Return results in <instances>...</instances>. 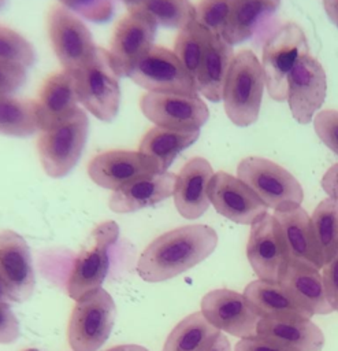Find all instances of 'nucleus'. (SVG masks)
<instances>
[{"label":"nucleus","instance_id":"nucleus-49","mask_svg":"<svg viewBox=\"0 0 338 351\" xmlns=\"http://www.w3.org/2000/svg\"><path fill=\"white\" fill-rule=\"evenodd\" d=\"M4 3H5V0H0V8L4 5Z\"/></svg>","mask_w":338,"mask_h":351},{"label":"nucleus","instance_id":"nucleus-40","mask_svg":"<svg viewBox=\"0 0 338 351\" xmlns=\"http://www.w3.org/2000/svg\"><path fill=\"white\" fill-rule=\"evenodd\" d=\"M323 285L328 304L338 311V254L323 266Z\"/></svg>","mask_w":338,"mask_h":351},{"label":"nucleus","instance_id":"nucleus-6","mask_svg":"<svg viewBox=\"0 0 338 351\" xmlns=\"http://www.w3.org/2000/svg\"><path fill=\"white\" fill-rule=\"evenodd\" d=\"M237 176L275 211L298 207L304 199L302 186L296 177L270 159L245 158L237 166Z\"/></svg>","mask_w":338,"mask_h":351},{"label":"nucleus","instance_id":"nucleus-30","mask_svg":"<svg viewBox=\"0 0 338 351\" xmlns=\"http://www.w3.org/2000/svg\"><path fill=\"white\" fill-rule=\"evenodd\" d=\"M40 130L38 104L36 100L0 96V134L27 137Z\"/></svg>","mask_w":338,"mask_h":351},{"label":"nucleus","instance_id":"nucleus-12","mask_svg":"<svg viewBox=\"0 0 338 351\" xmlns=\"http://www.w3.org/2000/svg\"><path fill=\"white\" fill-rule=\"evenodd\" d=\"M201 313L219 330L237 337L257 336L260 317L244 293L231 289H213L201 299Z\"/></svg>","mask_w":338,"mask_h":351},{"label":"nucleus","instance_id":"nucleus-24","mask_svg":"<svg viewBox=\"0 0 338 351\" xmlns=\"http://www.w3.org/2000/svg\"><path fill=\"white\" fill-rule=\"evenodd\" d=\"M233 59V45L222 36L212 34L205 56L194 77L197 92L213 103L220 101Z\"/></svg>","mask_w":338,"mask_h":351},{"label":"nucleus","instance_id":"nucleus-10","mask_svg":"<svg viewBox=\"0 0 338 351\" xmlns=\"http://www.w3.org/2000/svg\"><path fill=\"white\" fill-rule=\"evenodd\" d=\"M48 32L52 48L62 67L70 74L79 70L97 48L85 23L63 5H53L51 8Z\"/></svg>","mask_w":338,"mask_h":351},{"label":"nucleus","instance_id":"nucleus-41","mask_svg":"<svg viewBox=\"0 0 338 351\" xmlns=\"http://www.w3.org/2000/svg\"><path fill=\"white\" fill-rule=\"evenodd\" d=\"M234 351H296V350L261 336H252V337L241 339L235 344Z\"/></svg>","mask_w":338,"mask_h":351},{"label":"nucleus","instance_id":"nucleus-21","mask_svg":"<svg viewBox=\"0 0 338 351\" xmlns=\"http://www.w3.org/2000/svg\"><path fill=\"white\" fill-rule=\"evenodd\" d=\"M78 101L73 74L60 71L48 77L37 100L41 132L67 121L78 110Z\"/></svg>","mask_w":338,"mask_h":351},{"label":"nucleus","instance_id":"nucleus-13","mask_svg":"<svg viewBox=\"0 0 338 351\" xmlns=\"http://www.w3.org/2000/svg\"><path fill=\"white\" fill-rule=\"evenodd\" d=\"M208 197L219 214L244 225H253L268 208L244 181L224 171L212 176Z\"/></svg>","mask_w":338,"mask_h":351},{"label":"nucleus","instance_id":"nucleus-37","mask_svg":"<svg viewBox=\"0 0 338 351\" xmlns=\"http://www.w3.org/2000/svg\"><path fill=\"white\" fill-rule=\"evenodd\" d=\"M313 128L319 138L338 155V111L324 110L315 115Z\"/></svg>","mask_w":338,"mask_h":351},{"label":"nucleus","instance_id":"nucleus-23","mask_svg":"<svg viewBox=\"0 0 338 351\" xmlns=\"http://www.w3.org/2000/svg\"><path fill=\"white\" fill-rule=\"evenodd\" d=\"M257 336L274 340L296 351H320L324 335L308 318H261Z\"/></svg>","mask_w":338,"mask_h":351},{"label":"nucleus","instance_id":"nucleus-45","mask_svg":"<svg viewBox=\"0 0 338 351\" xmlns=\"http://www.w3.org/2000/svg\"><path fill=\"white\" fill-rule=\"evenodd\" d=\"M105 351H149L142 346H137V344H120V346H115L111 347Z\"/></svg>","mask_w":338,"mask_h":351},{"label":"nucleus","instance_id":"nucleus-26","mask_svg":"<svg viewBox=\"0 0 338 351\" xmlns=\"http://www.w3.org/2000/svg\"><path fill=\"white\" fill-rule=\"evenodd\" d=\"M279 284L312 315L330 314L333 311L327 302L323 278L319 270L287 262Z\"/></svg>","mask_w":338,"mask_h":351},{"label":"nucleus","instance_id":"nucleus-11","mask_svg":"<svg viewBox=\"0 0 338 351\" xmlns=\"http://www.w3.org/2000/svg\"><path fill=\"white\" fill-rule=\"evenodd\" d=\"M140 107L156 126L182 132L200 130L209 115L207 104L198 95L149 92L142 95Z\"/></svg>","mask_w":338,"mask_h":351},{"label":"nucleus","instance_id":"nucleus-36","mask_svg":"<svg viewBox=\"0 0 338 351\" xmlns=\"http://www.w3.org/2000/svg\"><path fill=\"white\" fill-rule=\"evenodd\" d=\"M67 10L92 22H105L114 14L112 0H59Z\"/></svg>","mask_w":338,"mask_h":351},{"label":"nucleus","instance_id":"nucleus-18","mask_svg":"<svg viewBox=\"0 0 338 351\" xmlns=\"http://www.w3.org/2000/svg\"><path fill=\"white\" fill-rule=\"evenodd\" d=\"M157 173H160L157 165L140 151L101 152L88 165V174L92 181L112 191Z\"/></svg>","mask_w":338,"mask_h":351},{"label":"nucleus","instance_id":"nucleus-42","mask_svg":"<svg viewBox=\"0 0 338 351\" xmlns=\"http://www.w3.org/2000/svg\"><path fill=\"white\" fill-rule=\"evenodd\" d=\"M322 186L324 192L334 199H338V163L331 166L322 178Z\"/></svg>","mask_w":338,"mask_h":351},{"label":"nucleus","instance_id":"nucleus-17","mask_svg":"<svg viewBox=\"0 0 338 351\" xmlns=\"http://www.w3.org/2000/svg\"><path fill=\"white\" fill-rule=\"evenodd\" d=\"M246 256L259 280L279 282L287 256L274 215L265 214L252 225Z\"/></svg>","mask_w":338,"mask_h":351},{"label":"nucleus","instance_id":"nucleus-27","mask_svg":"<svg viewBox=\"0 0 338 351\" xmlns=\"http://www.w3.org/2000/svg\"><path fill=\"white\" fill-rule=\"evenodd\" d=\"M200 136V130L182 132L161 126H155L148 130L141 143L140 152L151 158L159 167L160 173H166L175 156L192 145Z\"/></svg>","mask_w":338,"mask_h":351},{"label":"nucleus","instance_id":"nucleus-8","mask_svg":"<svg viewBox=\"0 0 338 351\" xmlns=\"http://www.w3.org/2000/svg\"><path fill=\"white\" fill-rule=\"evenodd\" d=\"M118 237L119 226L114 221L101 222L93 229V244L75 256L67 277L66 288L71 299L78 300L101 287L109 267V250Z\"/></svg>","mask_w":338,"mask_h":351},{"label":"nucleus","instance_id":"nucleus-22","mask_svg":"<svg viewBox=\"0 0 338 351\" xmlns=\"http://www.w3.org/2000/svg\"><path fill=\"white\" fill-rule=\"evenodd\" d=\"M177 176L172 173H157L138 178L116 191L109 197V208L114 213H134L153 206L174 195Z\"/></svg>","mask_w":338,"mask_h":351},{"label":"nucleus","instance_id":"nucleus-32","mask_svg":"<svg viewBox=\"0 0 338 351\" xmlns=\"http://www.w3.org/2000/svg\"><path fill=\"white\" fill-rule=\"evenodd\" d=\"M127 10L144 14L156 26L179 30L196 18V7L190 0H141Z\"/></svg>","mask_w":338,"mask_h":351},{"label":"nucleus","instance_id":"nucleus-9","mask_svg":"<svg viewBox=\"0 0 338 351\" xmlns=\"http://www.w3.org/2000/svg\"><path fill=\"white\" fill-rule=\"evenodd\" d=\"M129 77L149 92L198 95L194 80L174 51L153 45L133 67Z\"/></svg>","mask_w":338,"mask_h":351},{"label":"nucleus","instance_id":"nucleus-28","mask_svg":"<svg viewBox=\"0 0 338 351\" xmlns=\"http://www.w3.org/2000/svg\"><path fill=\"white\" fill-rule=\"evenodd\" d=\"M279 4L281 0H237L222 37L231 45L249 40Z\"/></svg>","mask_w":338,"mask_h":351},{"label":"nucleus","instance_id":"nucleus-1","mask_svg":"<svg viewBox=\"0 0 338 351\" xmlns=\"http://www.w3.org/2000/svg\"><path fill=\"white\" fill-rule=\"evenodd\" d=\"M216 245L218 234L207 225H186L168 230L142 251L137 273L148 282L166 281L203 262Z\"/></svg>","mask_w":338,"mask_h":351},{"label":"nucleus","instance_id":"nucleus-2","mask_svg":"<svg viewBox=\"0 0 338 351\" xmlns=\"http://www.w3.org/2000/svg\"><path fill=\"white\" fill-rule=\"evenodd\" d=\"M264 85L263 67L256 55L249 49L238 52L223 89L224 111L234 125L245 128L256 122Z\"/></svg>","mask_w":338,"mask_h":351},{"label":"nucleus","instance_id":"nucleus-25","mask_svg":"<svg viewBox=\"0 0 338 351\" xmlns=\"http://www.w3.org/2000/svg\"><path fill=\"white\" fill-rule=\"evenodd\" d=\"M244 296L260 318H311L312 314L302 308L290 293L279 284L255 280L245 287Z\"/></svg>","mask_w":338,"mask_h":351},{"label":"nucleus","instance_id":"nucleus-20","mask_svg":"<svg viewBox=\"0 0 338 351\" xmlns=\"http://www.w3.org/2000/svg\"><path fill=\"white\" fill-rule=\"evenodd\" d=\"M212 176V166L204 158H193L183 165L174 188V203L183 218L196 219L208 210V185Z\"/></svg>","mask_w":338,"mask_h":351},{"label":"nucleus","instance_id":"nucleus-7","mask_svg":"<svg viewBox=\"0 0 338 351\" xmlns=\"http://www.w3.org/2000/svg\"><path fill=\"white\" fill-rule=\"evenodd\" d=\"M88 130V115L78 108L63 123L41 132L37 151L42 169L49 177L60 178L74 169L86 144Z\"/></svg>","mask_w":338,"mask_h":351},{"label":"nucleus","instance_id":"nucleus-38","mask_svg":"<svg viewBox=\"0 0 338 351\" xmlns=\"http://www.w3.org/2000/svg\"><path fill=\"white\" fill-rule=\"evenodd\" d=\"M26 81V69L0 62V96H10Z\"/></svg>","mask_w":338,"mask_h":351},{"label":"nucleus","instance_id":"nucleus-35","mask_svg":"<svg viewBox=\"0 0 338 351\" xmlns=\"http://www.w3.org/2000/svg\"><path fill=\"white\" fill-rule=\"evenodd\" d=\"M237 0H200L196 5L194 21L208 29L212 34L222 36Z\"/></svg>","mask_w":338,"mask_h":351},{"label":"nucleus","instance_id":"nucleus-5","mask_svg":"<svg viewBox=\"0 0 338 351\" xmlns=\"http://www.w3.org/2000/svg\"><path fill=\"white\" fill-rule=\"evenodd\" d=\"M67 325V340L73 351H97L109 337L116 307L101 287L75 300Z\"/></svg>","mask_w":338,"mask_h":351},{"label":"nucleus","instance_id":"nucleus-29","mask_svg":"<svg viewBox=\"0 0 338 351\" xmlns=\"http://www.w3.org/2000/svg\"><path fill=\"white\" fill-rule=\"evenodd\" d=\"M219 335L220 330L201 311H196L175 325L166 339L163 351H207Z\"/></svg>","mask_w":338,"mask_h":351},{"label":"nucleus","instance_id":"nucleus-39","mask_svg":"<svg viewBox=\"0 0 338 351\" xmlns=\"http://www.w3.org/2000/svg\"><path fill=\"white\" fill-rule=\"evenodd\" d=\"M19 337V322L10 302H0V343L10 344Z\"/></svg>","mask_w":338,"mask_h":351},{"label":"nucleus","instance_id":"nucleus-19","mask_svg":"<svg viewBox=\"0 0 338 351\" xmlns=\"http://www.w3.org/2000/svg\"><path fill=\"white\" fill-rule=\"evenodd\" d=\"M274 219L289 263L316 270L324 266L312 233L311 217L301 206L276 210L274 213Z\"/></svg>","mask_w":338,"mask_h":351},{"label":"nucleus","instance_id":"nucleus-44","mask_svg":"<svg viewBox=\"0 0 338 351\" xmlns=\"http://www.w3.org/2000/svg\"><path fill=\"white\" fill-rule=\"evenodd\" d=\"M207 351H231L230 341L227 340V337L223 333H220L218 336V339L213 341V344Z\"/></svg>","mask_w":338,"mask_h":351},{"label":"nucleus","instance_id":"nucleus-43","mask_svg":"<svg viewBox=\"0 0 338 351\" xmlns=\"http://www.w3.org/2000/svg\"><path fill=\"white\" fill-rule=\"evenodd\" d=\"M323 7L328 18L338 27V0H323Z\"/></svg>","mask_w":338,"mask_h":351},{"label":"nucleus","instance_id":"nucleus-34","mask_svg":"<svg viewBox=\"0 0 338 351\" xmlns=\"http://www.w3.org/2000/svg\"><path fill=\"white\" fill-rule=\"evenodd\" d=\"M0 62L29 67L36 62L31 44L19 33L0 25Z\"/></svg>","mask_w":338,"mask_h":351},{"label":"nucleus","instance_id":"nucleus-33","mask_svg":"<svg viewBox=\"0 0 338 351\" xmlns=\"http://www.w3.org/2000/svg\"><path fill=\"white\" fill-rule=\"evenodd\" d=\"M211 37L212 33L196 21H192L189 25L181 29L177 36L174 53L193 80L205 56Z\"/></svg>","mask_w":338,"mask_h":351},{"label":"nucleus","instance_id":"nucleus-3","mask_svg":"<svg viewBox=\"0 0 338 351\" xmlns=\"http://www.w3.org/2000/svg\"><path fill=\"white\" fill-rule=\"evenodd\" d=\"M73 77L78 100L96 118L111 122L119 110L120 89L109 52L97 47L93 56Z\"/></svg>","mask_w":338,"mask_h":351},{"label":"nucleus","instance_id":"nucleus-31","mask_svg":"<svg viewBox=\"0 0 338 351\" xmlns=\"http://www.w3.org/2000/svg\"><path fill=\"white\" fill-rule=\"evenodd\" d=\"M311 226L326 265L338 254V199L327 197L322 200L311 215Z\"/></svg>","mask_w":338,"mask_h":351},{"label":"nucleus","instance_id":"nucleus-46","mask_svg":"<svg viewBox=\"0 0 338 351\" xmlns=\"http://www.w3.org/2000/svg\"><path fill=\"white\" fill-rule=\"evenodd\" d=\"M0 302H11L10 298H8L7 289H5V287H4L1 280H0Z\"/></svg>","mask_w":338,"mask_h":351},{"label":"nucleus","instance_id":"nucleus-4","mask_svg":"<svg viewBox=\"0 0 338 351\" xmlns=\"http://www.w3.org/2000/svg\"><path fill=\"white\" fill-rule=\"evenodd\" d=\"M305 55H309V45L297 23L282 25L265 40L261 67L267 92L275 101L287 100L289 74Z\"/></svg>","mask_w":338,"mask_h":351},{"label":"nucleus","instance_id":"nucleus-47","mask_svg":"<svg viewBox=\"0 0 338 351\" xmlns=\"http://www.w3.org/2000/svg\"><path fill=\"white\" fill-rule=\"evenodd\" d=\"M126 5H127V8H130V7H134V5H137L141 0H122Z\"/></svg>","mask_w":338,"mask_h":351},{"label":"nucleus","instance_id":"nucleus-48","mask_svg":"<svg viewBox=\"0 0 338 351\" xmlns=\"http://www.w3.org/2000/svg\"><path fill=\"white\" fill-rule=\"evenodd\" d=\"M23 351H40V350H37V348H27V350H23Z\"/></svg>","mask_w":338,"mask_h":351},{"label":"nucleus","instance_id":"nucleus-16","mask_svg":"<svg viewBox=\"0 0 338 351\" xmlns=\"http://www.w3.org/2000/svg\"><path fill=\"white\" fill-rule=\"evenodd\" d=\"M0 280L11 302H26L36 287L30 248L21 234L10 229L0 232Z\"/></svg>","mask_w":338,"mask_h":351},{"label":"nucleus","instance_id":"nucleus-15","mask_svg":"<svg viewBox=\"0 0 338 351\" xmlns=\"http://www.w3.org/2000/svg\"><path fill=\"white\" fill-rule=\"evenodd\" d=\"M326 73L313 56H302L287 78V101L293 118L302 125L313 119L326 97Z\"/></svg>","mask_w":338,"mask_h":351},{"label":"nucleus","instance_id":"nucleus-14","mask_svg":"<svg viewBox=\"0 0 338 351\" xmlns=\"http://www.w3.org/2000/svg\"><path fill=\"white\" fill-rule=\"evenodd\" d=\"M156 27L140 12H129L116 23L108 52L119 78L129 77L138 60L153 47Z\"/></svg>","mask_w":338,"mask_h":351}]
</instances>
